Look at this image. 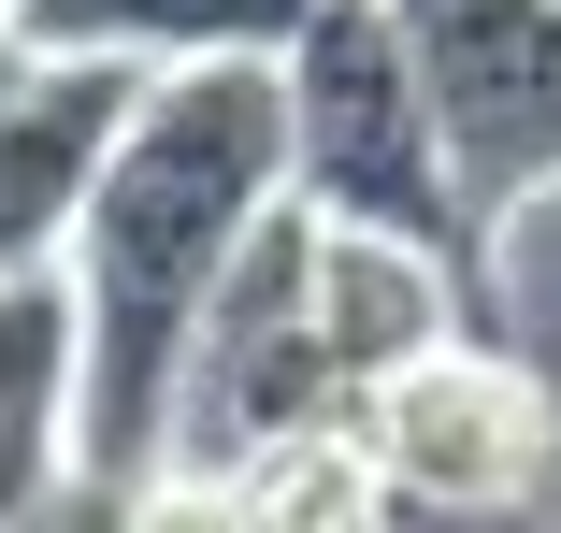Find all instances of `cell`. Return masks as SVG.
<instances>
[{
	"label": "cell",
	"instance_id": "obj_1",
	"mask_svg": "<svg viewBox=\"0 0 561 533\" xmlns=\"http://www.w3.org/2000/svg\"><path fill=\"white\" fill-rule=\"evenodd\" d=\"M288 202V44H231V58H159L101 202L72 231V303H87V462H72V519L87 504H159L173 462V389L231 260L260 246V217Z\"/></svg>",
	"mask_w": 561,
	"mask_h": 533
},
{
	"label": "cell",
	"instance_id": "obj_2",
	"mask_svg": "<svg viewBox=\"0 0 561 533\" xmlns=\"http://www.w3.org/2000/svg\"><path fill=\"white\" fill-rule=\"evenodd\" d=\"M288 188L317 217H375V231H417V246L490 274V217H476L461 159H446L403 0H317L288 30Z\"/></svg>",
	"mask_w": 561,
	"mask_h": 533
},
{
	"label": "cell",
	"instance_id": "obj_3",
	"mask_svg": "<svg viewBox=\"0 0 561 533\" xmlns=\"http://www.w3.org/2000/svg\"><path fill=\"white\" fill-rule=\"evenodd\" d=\"M346 361H331L317 332V288H302V188L260 217V246L231 260V288H216L202 347H187V389H173V490L216 504L260 447L317 433V418H346Z\"/></svg>",
	"mask_w": 561,
	"mask_h": 533
},
{
	"label": "cell",
	"instance_id": "obj_4",
	"mask_svg": "<svg viewBox=\"0 0 561 533\" xmlns=\"http://www.w3.org/2000/svg\"><path fill=\"white\" fill-rule=\"evenodd\" d=\"M403 30H417V72H432L446 159H461L476 217L504 231L561 173V0H403Z\"/></svg>",
	"mask_w": 561,
	"mask_h": 533
},
{
	"label": "cell",
	"instance_id": "obj_5",
	"mask_svg": "<svg viewBox=\"0 0 561 533\" xmlns=\"http://www.w3.org/2000/svg\"><path fill=\"white\" fill-rule=\"evenodd\" d=\"M360 433H375L389 504H518V490L561 462L547 389H533L490 332H446L432 361H403L389 389H360Z\"/></svg>",
	"mask_w": 561,
	"mask_h": 533
},
{
	"label": "cell",
	"instance_id": "obj_6",
	"mask_svg": "<svg viewBox=\"0 0 561 533\" xmlns=\"http://www.w3.org/2000/svg\"><path fill=\"white\" fill-rule=\"evenodd\" d=\"M145 72L159 58H116V44H44L30 58V87L0 101V274L72 260V231H87V202H101V159H116Z\"/></svg>",
	"mask_w": 561,
	"mask_h": 533
},
{
	"label": "cell",
	"instance_id": "obj_7",
	"mask_svg": "<svg viewBox=\"0 0 561 533\" xmlns=\"http://www.w3.org/2000/svg\"><path fill=\"white\" fill-rule=\"evenodd\" d=\"M87 462V303L72 260L0 274V519H72Z\"/></svg>",
	"mask_w": 561,
	"mask_h": 533
},
{
	"label": "cell",
	"instance_id": "obj_8",
	"mask_svg": "<svg viewBox=\"0 0 561 533\" xmlns=\"http://www.w3.org/2000/svg\"><path fill=\"white\" fill-rule=\"evenodd\" d=\"M317 0H30V44H116V58H231L288 44Z\"/></svg>",
	"mask_w": 561,
	"mask_h": 533
},
{
	"label": "cell",
	"instance_id": "obj_9",
	"mask_svg": "<svg viewBox=\"0 0 561 533\" xmlns=\"http://www.w3.org/2000/svg\"><path fill=\"white\" fill-rule=\"evenodd\" d=\"M30 58H44V44H30V15H0V101L30 87Z\"/></svg>",
	"mask_w": 561,
	"mask_h": 533
}]
</instances>
